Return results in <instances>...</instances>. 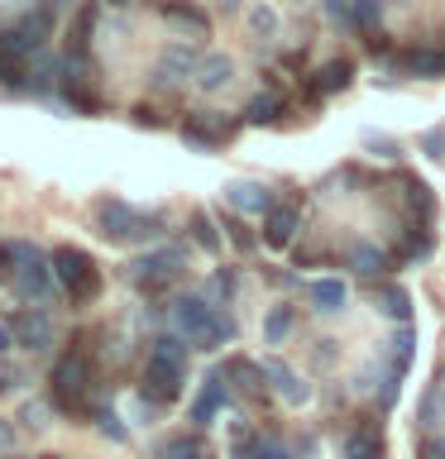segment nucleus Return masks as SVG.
Listing matches in <instances>:
<instances>
[{
	"instance_id": "nucleus-1",
	"label": "nucleus",
	"mask_w": 445,
	"mask_h": 459,
	"mask_svg": "<svg viewBox=\"0 0 445 459\" xmlns=\"http://www.w3.org/2000/svg\"><path fill=\"white\" fill-rule=\"evenodd\" d=\"M187 383V344L182 335H163L153 344L149 364H144V397L149 402H172Z\"/></svg>"
},
{
	"instance_id": "nucleus-2",
	"label": "nucleus",
	"mask_w": 445,
	"mask_h": 459,
	"mask_svg": "<svg viewBox=\"0 0 445 459\" xmlns=\"http://www.w3.org/2000/svg\"><path fill=\"white\" fill-rule=\"evenodd\" d=\"M172 321H178L201 350H221V344H230V321L215 307H206L201 297H178L172 301Z\"/></svg>"
},
{
	"instance_id": "nucleus-3",
	"label": "nucleus",
	"mask_w": 445,
	"mask_h": 459,
	"mask_svg": "<svg viewBox=\"0 0 445 459\" xmlns=\"http://www.w3.org/2000/svg\"><path fill=\"white\" fill-rule=\"evenodd\" d=\"M86 393H92V364L77 350H67L53 364V407L67 416H86Z\"/></svg>"
},
{
	"instance_id": "nucleus-4",
	"label": "nucleus",
	"mask_w": 445,
	"mask_h": 459,
	"mask_svg": "<svg viewBox=\"0 0 445 459\" xmlns=\"http://www.w3.org/2000/svg\"><path fill=\"white\" fill-rule=\"evenodd\" d=\"M53 278L63 282L67 301H77V307H86V301L100 292V273L92 264V254H82V249H57L53 254Z\"/></svg>"
},
{
	"instance_id": "nucleus-5",
	"label": "nucleus",
	"mask_w": 445,
	"mask_h": 459,
	"mask_svg": "<svg viewBox=\"0 0 445 459\" xmlns=\"http://www.w3.org/2000/svg\"><path fill=\"white\" fill-rule=\"evenodd\" d=\"M96 221L106 230V239H149L163 230V215L158 211H135V206H125V201H100Z\"/></svg>"
},
{
	"instance_id": "nucleus-6",
	"label": "nucleus",
	"mask_w": 445,
	"mask_h": 459,
	"mask_svg": "<svg viewBox=\"0 0 445 459\" xmlns=\"http://www.w3.org/2000/svg\"><path fill=\"white\" fill-rule=\"evenodd\" d=\"M178 273H182V249H158V254H144L129 264V282L139 292H163Z\"/></svg>"
},
{
	"instance_id": "nucleus-7",
	"label": "nucleus",
	"mask_w": 445,
	"mask_h": 459,
	"mask_svg": "<svg viewBox=\"0 0 445 459\" xmlns=\"http://www.w3.org/2000/svg\"><path fill=\"white\" fill-rule=\"evenodd\" d=\"M182 139L192 143V149H225V143L235 139V120L221 110H196L182 120Z\"/></svg>"
},
{
	"instance_id": "nucleus-8",
	"label": "nucleus",
	"mask_w": 445,
	"mask_h": 459,
	"mask_svg": "<svg viewBox=\"0 0 445 459\" xmlns=\"http://www.w3.org/2000/svg\"><path fill=\"white\" fill-rule=\"evenodd\" d=\"M10 335H14V344H24V350H48L53 344V321L43 311H14L10 316Z\"/></svg>"
},
{
	"instance_id": "nucleus-9",
	"label": "nucleus",
	"mask_w": 445,
	"mask_h": 459,
	"mask_svg": "<svg viewBox=\"0 0 445 459\" xmlns=\"http://www.w3.org/2000/svg\"><path fill=\"white\" fill-rule=\"evenodd\" d=\"M48 278H53V264H43V254L34 244H24V264L14 273V292L20 297H43L48 292Z\"/></svg>"
},
{
	"instance_id": "nucleus-10",
	"label": "nucleus",
	"mask_w": 445,
	"mask_h": 459,
	"mask_svg": "<svg viewBox=\"0 0 445 459\" xmlns=\"http://www.w3.org/2000/svg\"><path fill=\"white\" fill-rule=\"evenodd\" d=\"M225 373H206V383H201V393H196V402H192V421L196 426H211L215 416H221V407H225Z\"/></svg>"
},
{
	"instance_id": "nucleus-11",
	"label": "nucleus",
	"mask_w": 445,
	"mask_h": 459,
	"mask_svg": "<svg viewBox=\"0 0 445 459\" xmlns=\"http://www.w3.org/2000/svg\"><path fill=\"white\" fill-rule=\"evenodd\" d=\"M345 459H383V430L373 421L350 426V436H345Z\"/></svg>"
},
{
	"instance_id": "nucleus-12",
	"label": "nucleus",
	"mask_w": 445,
	"mask_h": 459,
	"mask_svg": "<svg viewBox=\"0 0 445 459\" xmlns=\"http://www.w3.org/2000/svg\"><path fill=\"white\" fill-rule=\"evenodd\" d=\"M297 235V206L287 201V206H273L268 211V221H264V244L268 249H287Z\"/></svg>"
},
{
	"instance_id": "nucleus-13",
	"label": "nucleus",
	"mask_w": 445,
	"mask_h": 459,
	"mask_svg": "<svg viewBox=\"0 0 445 459\" xmlns=\"http://www.w3.org/2000/svg\"><path fill=\"white\" fill-rule=\"evenodd\" d=\"M397 67L407 77H445V48H407L397 53Z\"/></svg>"
},
{
	"instance_id": "nucleus-14",
	"label": "nucleus",
	"mask_w": 445,
	"mask_h": 459,
	"mask_svg": "<svg viewBox=\"0 0 445 459\" xmlns=\"http://www.w3.org/2000/svg\"><path fill=\"white\" fill-rule=\"evenodd\" d=\"M350 77H354V63L336 57V63H326V67L311 72V91H316V96H336V91H345V86H350Z\"/></svg>"
},
{
	"instance_id": "nucleus-15",
	"label": "nucleus",
	"mask_w": 445,
	"mask_h": 459,
	"mask_svg": "<svg viewBox=\"0 0 445 459\" xmlns=\"http://www.w3.org/2000/svg\"><path fill=\"white\" fill-rule=\"evenodd\" d=\"M221 373H225V378H235V387H240V393H249V397L264 393V378H268V373L258 368L254 359H230Z\"/></svg>"
},
{
	"instance_id": "nucleus-16",
	"label": "nucleus",
	"mask_w": 445,
	"mask_h": 459,
	"mask_svg": "<svg viewBox=\"0 0 445 459\" xmlns=\"http://www.w3.org/2000/svg\"><path fill=\"white\" fill-rule=\"evenodd\" d=\"M283 110H287V100L278 91H258L249 106H244V120H249V125H278Z\"/></svg>"
},
{
	"instance_id": "nucleus-17",
	"label": "nucleus",
	"mask_w": 445,
	"mask_h": 459,
	"mask_svg": "<svg viewBox=\"0 0 445 459\" xmlns=\"http://www.w3.org/2000/svg\"><path fill=\"white\" fill-rule=\"evenodd\" d=\"M182 72H196V57L187 53V48H168L153 77H158V86H178V82H182Z\"/></svg>"
},
{
	"instance_id": "nucleus-18",
	"label": "nucleus",
	"mask_w": 445,
	"mask_h": 459,
	"mask_svg": "<svg viewBox=\"0 0 445 459\" xmlns=\"http://www.w3.org/2000/svg\"><path fill=\"white\" fill-rule=\"evenodd\" d=\"M230 206L249 215V211H273V201H268L264 186H254V182H235V186H230Z\"/></svg>"
},
{
	"instance_id": "nucleus-19",
	"label": "nucleus",
	"mask_w": 445,
	"mask_h": 459,
	"mask_svg": "<svg viewBox=\"0 0 445 459\" xmlns=\"http://www.w3.org/2000/svg\"><path fill=\"white\" fill-rule=\"evenodd\" d=\"M192 77H196L201 86H206V91H215V86H225V82H230V57H225V53H211V57H201Z\"/></svg>"
},
{
	"instance_id": "nucleus-20",
	"label": "nucleus",
	"mask_w": 445,
	"mask_h": 459,
	"mask_svg": "<svg viewBox=\"0 0 445 459\" xmlns=\"http://www.w3.org/2000/svg\"><path fill=\"white\" fill-rule=\"evenodd\" d=\"M24 86H29V67H24V57L0 48V91H24Z\"/></svg>"
},
{
	"instance_id": "nucleus-21",
	"label": "nucleus",
	"mask_w": 445,
	"mask_h": 459,
	"mask_svg": "<svg viewBox=\"0 0 445 459\" xmlns=\"http://www.w3.org/2000/svg\"><path fill=\"white\" fill-rule=\"evenodd\" d=\"M264 373H268V383L278 387V393H287V402H307V387L297 383V373L287 368V364H278V359H273V364H264Z\"/></svg>"
},
{
	"instance_id": "nucleus-22",
	"label": "nucleus",
	"mask_w": 445,
	"mask_h": 459,
	"mask_svg": "<svg viewBox=\"0 0 445 459\" xmlns=\"http://www.w3.org/2000/svg\"><path fill=\"white\" fill-rule=\"evenodd\" d=\"M163 459H211V445L201 436H172L163 445Z\"/></svg>"
},
{
	"instance_id": "nucleus-23",
	"label": "nucleus",
	"mask_w": 445,
	"mask_h": 459,
	"mask_svg": "<svg viewBox=\"0 0 445 459\" xmlns=\"http://www.w3.org/2000/svg\"><path fill=\"white\" fill-rule=\"evenodd\" d=\"M92 29H96V5H82L77 20H72V39H67V53L72 57L86 53V34H92Z\"/></svg>"
},
{
	"instance_id": "nucleus-24",
	"label": "nucleus",
	"mask_w": 445,
	"mask_h": 459,
	"mask_svg": "<svg viewBox=\"0 0 445 459\" xmlns=\"http://www.w3.org/2000/svg\"><path fill=\"white\" fill-rule=\"evenodd\" d=\"M311 301H316V311H340L345 307V282L321 278V282L311 287Z\"/></svg>"
},
{
	"instance_id": "nucleus-25",
	"label": "nucleus",
	"mask_w": 445,
	"mask_h": 459,
	"mask_svg": "<svg viewBox=\"0 0 445 459\" xmlns=\"http://www.w3.org/2000/svg\"><path fill=\"white\" fill-rule=\"evenodd\" d=\"M24 264V239H0V282H14V273Z\"/></svg>"
},
{
	"instance_id": "nucleus-26",
	"label": "nucleus",
	"mask_w": 445,
	"mask_h": 459,
	"mask_svg": "<svg viewBox=\"0 0 445 459\" xmlns=\"http://www.w3.org/2000/svg\"><path fill=\"white\" fill-rule=\"evenodd\" d=\"M350 20H354V29H364V34H379V0H354Z\"/></svg>"
},
{
	"instance_id": "nucleus-27",
	"label": "nucleus",
	"mask_w": 445,
	"mask_h": 459,
	"mask_svg": "<svg viewBox=\"0 0 445 459\" xmlns=\"http://www.w3.org/2000/svg\"><path fill=\"white\" fill-rule=\"evenodd\" d=\"M287 330H292V307H273L268 311V321H264V335H268V344H278Z\"/></svg>"
},
{
	"instance_id": "nucleus-28",
	"label": "nucleus",
	"mask_w": 445,
	"mask_h": 459,
	"mask_svg": "<svg viewBox=\"0 0 445 459\" xmlns=\"http://www.w3.org/2000/svg\"><path fill=\"white\" fill-rule=\"evenodd\" d=\"M379 301H383V316H397V321H407V292H402V287H383L379 292Z\"/></svg>"
},
{
	"instance_id": "nucleus-29",
	"label": "nucleus",
	"mask_w": 445,
	"mask_h": 459,
	"mask_svg": "<svg viewBox=\"0 0 445 459\" xmlns=\"http://www.w3.org/2000/svg\"><path fill=\"white\" fill-rule=\"evenodd\" d=\"M350 268L369 278V273H379V268H383V254H379V249H369V244H359V249L350 254Z\"/></svg>"
},
{
	"instance_id": "nucleus-30",
	"label": "nucleus",
	"mask_w": 445,
	"mask_h": 459,
	"mask_svg": "<svg viewBox=\"0 0 445 459\" xmlns=\"http://www.w3.org/2000/svg\"><path fill=\"white\" fill-rule=\"evenodd\" d=\"M407 196H412V211H416V221L426 225L431 215H436V201H431V192H426L422 182H412V186H407Z\"/></svg>"
},
{
	"instance_id": "nucleus-31",
	"label": "nucleus",
	"mask_w": 445,
	"mask_h": 459,
	"mask_svg": "<svg viewBox=\"0 0 445 459\" xmlns=\"http://www.w3.org/2000/svg\"><path fill=\"white\" fill-rule=\"evenodd\" d=\"M192 235H196V244H206V249H221V235H215L211 215H192Z\"/></svg>"
},
{
	"instance_id": "nucleus-32",
	"label": "nucleus",
	"mask_w": 445,
	"mask_h": 459,
	"mask_svg": "<svg viewBox=\"0 0 445 459\" xmlns=\"http://www.w3.org/2000/svg\"><path fill=\"white\" fill-rule=\"evenodd\" d=\"M168 14H172V20H187V24H201V29H206V14L192 10V5H168Z\"/></svg>"
},
{
	"instance_id": "nucleus-33",
	"label": "nucleus",
	"mask_w": 445,
	"mask_h": 459,
	"mask_svg": "<svg viewBox=\"0 0 445 459\" xmlns=\"http://www.w3.org/2000/svg\"><path fill=\"white\" fill-rule=\"evenodd\" d=\"M249 24L258 29V34H268V29H273V14H268V10H254V14H249Z\"/></svg>"
},
{
	"instance_id": "nucleus-34",
	"label": "nucleus",
	"mask_w": 445,
	"mask_h": 459,
	"mask_svg": "<svg viewBox=\"0 0 445 459\" xmlns=\"http://www.w3.org/2000/svg\"><path fill=\"white\" fill-rule=\"evenodd\" d=\"M215 292H221V297L235 292V273H221V278H215Z\"/></svg>"
},
{
	"instance_id": "nucleus-35",
	"label": "nucleus",
	"mask_w": 445,
	"mask_h": 459,
	"mask_svg": "<svg viewBox=\"0 0 445 459\" xmlns=\"http://www.w3.org/2000/svg\"><path fill=\"white\" fill-rule=\"evenodd\" d=\"M345 5H350V0H326V10H330V14H345Z\"/></svg>"
},
{
	"instance_id": "nucleus-36",
	"label": "nucleus",
	"mask_w": 445,
	"mask_h": 459,
	"mask_svg": "<svg viewBox=\"0 0 445 459\" xmlns=\"http://www.w3.org/2000/svg\"><path fill=\"white\" fill-rule=\"evenodd\" d=\"M57 5H67V0H43V10H57Z\"/></svg>"
},
{
	"instance_id": "nucleus-37",
	"label": "nucleus",
	"mask_w": 445,
	"mask_h": 459,
	"mask_svg": "<svg viewBox=\"0 0 445 459\" xmlns=\"http://www.w3.org/2000/svg\"><path fill=\"white\" fill-rule=\"evenodd\" d=\"M221 5H225V10H235V5H240V0H221Z\"/></svg>"
},
{
	"instance_id": "nucleus-38",
	"label": "nucleus",
	"mask_w": 445,
	"mask_h": 459,
	"mask_svg": "<svg viewBox=\"0 0 445 459\" xmlns=\"http://www.w3.org/2000/svg\"><path fill=\"white\" fill-rule=\"evenodd\" d=\"M110 5H135V0H110Z\"/></svg>"
}]
</instances>
